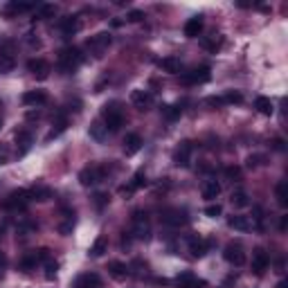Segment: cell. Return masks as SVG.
<instances>
[{
	"label": "cell",
	"mask_w": 288,
	"mask_h": 288,
	"mask_svg": "<svg viewBox=\"0 0 288 288\" xmlns=\"http://www.w3.org/2000/svg\"><path fill=\"white\" fill-rule=\"evenodd\" d=\"M81 63H83V54L79 47H63L59 52V70L63 72V75L77 72Z\"/></svg>",
	"instance_id": "cell-1"
},
{
	"label": "cell",
	"mask_w": 288,
	"mask_h": 288,
	"mask_svg": "<svg viewBox=\"0 0 288 288\" xmlns=\"http://www.w3.org/2000/svg\"><path fill=\"white\" fill-rule=\"evenodd\" d=\"M101 122H104V126H106L111 133L122 129L124 113H122V108H119V101H111V104H106V106L101 108Z\"/></svg>",
	"instance_id": "cell-2"
},
{
	"label": "cell",
	"mask_w": 288,
	"mask_h": 288,
	"mask_svg": "<svg viewBox=\"0 0 288 288\" xmlns=\"http://www.w3.org/2000/svg\"><path fill=\"white\" fill-rule=\"evenodd\" d=\"M16 68V41H0V75H9Z\"/></svg>",
	"instance_id": "cell-3"
},
{
	"label": "cell",
	"mask_w": 288,
	"mask_h": 288,
	"mask_svg": "<svg viewBox=\"0 0 288 288\" xmlns=\"http://www.w3.org/2000/svg\"><path fill=\"white\" fill-rule=\"evenodd\" d=\"M129 234L133 239H137V241H149V236H151V223H149V216L144 212H135L131 216Z\"/></svg>",
	"instance_id": "cell-4"
},
{
	"label": "cell",
	"mask_w": 288,
	"mask_h": 288,
	"mask_svg": "<svg viewBox=\"0 0 288 288\" xmlns=\"http://www.w3.org/2000/svg\"><path fill=\"white\" fill-rule=\"evenodd\" d=\"M111 43H113L111 32H99V34H95L93 38L86 43V50L93 54L95 59H101V57L106 54V50L111 47Z\"/></svg>",
	"instance_id": "cell-5"
},
{
	"label": "cell",
	"mask_w": 288,
	"mask_h": 288,
	"mask_svg": "<svg viewBox=\"0 0 288 288\" xmlns=\"http://www.w3.org/2000/svg\"><path fill=\"white\" fill-rule=\"evenodd\" d=\"M30 203H32L30 189H14V192H9V196L5 198L2 207H5V210H12V212H20V210H25Z\"/></svg>",
	"instance_id": "cell-6"
},
{
	"label": "cell",
	"mask_w": 288,
	"mask_h": 288,
	"mask_svg": "<svg viewBox=\"0 0 288 288\" xmlns=\"http://www.w3.org/2000/svg\"><path fill=\"white\" fill-rule=\"evenodd\" d=\"M108 173V167H99V165H90V167H83L79 171V182L83 187H93L97 182H101Z\"/></svg>",
	"instance_id": "cell-7"
},
{
	"label": "cell",
	"mask_w": 288,
	"mask_h": 288,
	"mask_svg": "<svg viewBox=\"0 0 288 288\" xmlns=\"http://www.w3.org/2000/svg\"><path fill=\"white\" fill-rule=\"evenodd\" d=\"M212 79V70L207 65H200V68H194L182 75V83L185 86H198V83H207Z\"/></svg>",
	"instance_id": "cell-8"
},
{
	"label": "cell",
	"mask_w": 288,
	"mask_h": 288,
	"mask_svg": "<svg viewBox=\"0 0 288 288\" xmlns=\"http://www.w3.org/2000/svg\"><path fill=\"white\" fill-rule=\"evenodd\" d=\"M192 153H194V142H180L176 149H173V165L176 167H189L192 162Z\"/></svg>",
	"instance_id": "cell-9"
},
{
	"label": "cell",
	"mask_w": 288,
	"mask_h": 288,
	"mask_svg": "<svg viewBox=\"0 0 288 288\" xmlns=\"http://www.w3.org/2000/svg\"><path fill=\"white\" fill-rule=\"evenodd\" d=\"M223 257L228 264L232 266H243L246 264V250H243L241 243H228L223 250Z\"/></svg>",
	"instance_id": "cell-10"
},
{
	"label": "cell",
	"mask_w": 288,
	"mask_h": 288,
	"mask_svg": "<svg viewBox=\"0 0 288 288\" xmlns=\"http://www.w3.org/2000/svg\"><path fill=\"white\" fill-rule=\"evenodd\" d=\"M187 221H189L187 212H185V210H178V207L167 210V212L162 214V223L169 225V228H180V225H185Z\"/></svg>",
	"instance_id": "cell-11"
},
{
	"label": "cell",
	"mask_w": 288,
	"mask_h": 288,
	"mask_svg": "<svg viewBox=\"0 0 288 288\" xmlns=\"http://www.w3.org/2000/svg\"><path fill=\"white\" fill-rule=\"evenodd\" d=\"M131 104H133L137 111H149V108L153 106V95L149 93V90L137 88L131 93Z\"/></svg>",
	"instance_id": "cell-12"
},
{
	"label": "cell",
	"mask_w": 288,
	"mask_h": 288,
	"mask_svg": "<svg viewBox=\"0 0 288 288\" xmlns=\"http://www.w3.org/2000/svg\"><path fill=\"white\" fill-rule=\"evenodd\" d=\"M268 266H270V257H268V252H266L264 248H257L252 252V270L254 275H264L266 270H268Z\"/></svg>",
	"instance_id": "cell-13"
},
{
	"label": "cell",
	"mask_w": 288,
	"mask_h": 288,
	"mask_svg": "<svg viewBox=\"0 0 288 288\" xmlns=\"http://www.w3.org/2000/svg\"><path fill=\"white\" fill-rule=\"evenodd\" d=\"M79 30H81V23H79V18L77 16H65L59 20V32L65 36V38L75 36Z\"/></svg>",
	"instance_id": "cell-14"
},
{
	"label": "cell",
	"mask_w": 288,
	"mask_h": 288,
	"mask_svg": "<svg viewBox=\"0 0 288 288\" xmlns=\"http://www.w3.org/2000/svg\"><path fill=\"white\" fill-rule=\"evenodd\" d=\"M75 288H101V277L97 272H83L75 279Z\"/></svg>",
	"instance_id": "cell-15"
},
{
	"label": "cell",
	"mask_w": 288,
	"mask_h": 288,
	"mask_svg": "<svg viewBox=\"0 0 288 288\" xmlns=\"http://www.w3.org/2000/svg\"><path fill=\"white\" fill-rule=\"evenodd\" d=\"M187 246H189V252H192V257H205L207 254V248H210V243L205 241V239H200L198 234H192L187 239Z\"/></svg>",
	"instance_id": "cell-16"
},
{
	"label": "cell",
	"mask_w": 288,
	"mask_h": 288,
	"mask_svg": "<svg viewBox=\"0 0 288 288\" xmlns=\"http://www.w3.org/2000/svg\"><path fill=\"white\" fill-rule=\"evenodd\" d=\"M27 72L36 77V79H47L50 75V63L45 59H30L27 61Z\"/></svg>",
	"instance_id": "cell-17"
},
{
	"label": "cell",
	"mask_w": 288,
	"mask_h": 288,
	"mask_svg": "<svg viewBox=\"0 0 288 288\" xmlns=\"http://www.w3.org/2000/svg\"><path fill=\"white\" fill-rule=\"evenodd\" d=\"M176 286L178 288H203L205 286V282L198 279L194 272H182V275L176 277Z\"/></svg>",
	"instance_id": "cell-18"
},
{
	"label": "cell",
	"mask_w": 288,
	"mask_h": 288,
	"mask_svg": "<svg viewBox=\"0 0 288 288\" xmlns=\"http://www.w3.org/2000/svg\"><path fill=\"white\" fill-rule=\"evenodd\" d=\"M23 104H27V106H43V104H47V93L45 90H27L23 95Z\"/></svg>",
	"instance_id": "cell-19"
},
{
	"label": "cell",
	"mask_w": 288,
	"mask_h": 288,
	"mask_svg": "<svg viewBox=\"0 0 288 288\" xmlns=\"http://www.w3.org/2000/svg\"><path fill=\"white\" fill-rule=\"evenodd\" d=\"M140 149H142V137L137 133H129L124 137V153L126 155H135Z\"/></svg>",
	"instance_id": "cell-20"
},
{
	"label": "cell",
	"mask_w": 288,
	"mask_h": 288,
	"mask_svg": "<svg viewBox=\"0 0 288 288\" xmlns=\"http://www.w3.org/2000/svg\"><path fill=\"white\" fill-rule=\"evenodd\" d=\"M200 32H203V16H194L185 23V36L187 38H196V36H200Z\"/></svg>",
	"instance_id": "cell-21"
},
{
	"label": "cell",
	"mask_w": 288,
	"mask_h": 288,
	"mask_svg": "<svg viewBox=\"0 0 288 288\" xmlns=\"http://www.w3.org/2000/svg\"><path fill=\"white\" fill-rule=\"evenodd\" d=\"M221 196V185L216 180H205L203 182V198L205 200H216Z\"/></svg>",
	"instance_id": "cell-22"
},
{
	"label": "cell",
	"mask_w": 288,
	"mask_h": 288,
	"mask_svg": "<svg viewBox=\"0 0 288 288\" xmlns=\"http://www.w3.org/2000/svg\"><path fill=\"white\" fill-rule=\"evenodd\" d=\"M30 198L38 200V203H45V200L52 198V189L47 187V185H36V187L30 189Z\"/></svg>",
	"instance_id": "cell-23"
},
{
	"label": "cell",
	"mask_w": 288,
	"mask_h": 288,
	"mask_svg": "<svg viewBox=\"0 0 288 288\" xmlns=\"http://www.w3.org/2000/svg\"><path fill=\"white\" fill-rule=\"evenodd\" d=\"M228 225L232 230H239V232H248V230H252V223H250V218L248 216H241V214H236V216H230L228 218Z\"/></svg>",
	"instance_id": "cell-24"
},
{
	"label": "cell",
	"mask_w": 288,
	"mask_h": 288,
	"mask_svg": "<svg viewBox=\"0 0 288 288\" xmlns=\"http://www.w3.org/2000/svg\"><path fill=\"white\" fill-rule=\"evenodd\" d=\"M108 272H111V277L117 279V282H122V279L129 277V268H126L122 261H108Z\"/></svg>",
	"instance_id": "cell-25"
},
{
	"label": "cell",
	"mask_w": 288,
	"mask_h": 288,
	"mask_svg": "<svg viewBox=\"0 0 288 288\" xmlns=\"http://www.w3.org/2000/svg\"><path fill=\"white\" fill-rule=\"evenodd\" d=\"M254 108H257V113L266 115V117H270L272 113H275V106H272V101L268 97H257L254 99Z\"/></svg>",
	"instance_id": "cell-26"
},
{
	"label": "cell",
	"mask_w": 288,
	"mask_h": 288,
	"mask_svg": "<svg viewBox=\"0 0 288 288\" xmlns=\"http://www.w3.org/2000/svg\"><path fill=\"white\" fill-rule=\"evenodd\" d=\"M90 137L97 142H104L108 137V129L104 126V122L101 119H97V122H93V126H90Z\"/></svg>",
	"instance_id": "cell-27"
},
{
	"label": "cell",
	"mask_w": 288,
	"mask_h": 288,
	"mask_svg": "<svg viewBox=\"0 0 288 288\" xmlns=\"http://www.w3.org/2000/svg\"><path fill=\"white\" fill-rule=\"evenodd\" d=\"M160 68L165 72H171V75H178L180 72V59L178 57H165V59H160Z\"/></svg>",
	"instance_id": "cell-28"
},
{
	"label": "cell",
	"mask_w": 288,
	"mask_h": 288,
	"mask_svg": "<svg viewBox=\"0 0 288 288\" xmlns=\"http://www.w3.org/2000/svg\"><path fill=\"white\" fill-rule=\"evenodd\" d=\"M65 129H68V117H65L63 113H61L59 117L54 119V129L50 131V133H47V140H52V137H59Z\"/></svg>",
	"instance_id": "cell-29"
},
{
	"label": "cell",
	"mask_w": 288,
	"mask_h": 288,
	"mask_svg": "<svg viewBox=\"0 0 288 288\" xmlns=\"http://www.w3.org/2000/svg\"><path fill=\"white\" fill-rule=\"evenodd\" d=\"M275 196H277V203L282 207L288 205V182L286 180H279L275 187Z\"/></svg>",
	"instance_id": "cell-30"
},
{
	"label": "cell",
	"mask_w": 288,
	"mask_h": 288,
	"mask_svg": "<svg viewBox=\"0 0 288 288\" xmlns=\"http://www.w3.org/2000/svg\"><path fill=\"white\" fill-rule=\"evenodd\" d=\"M106 250H108V239L106 236H97L93 248H90V257H101Z\"/></svg>",
	"instance_id": "cell-31"
},
{
	"label": "cell",
	"mask_w": 288,
	"mask_h": 288,
	"mask_svg": "<svg viewBox=\"0 0 288 288\" xmlns=\"http://www.w3.org/2000/svg\"><path fill=\"white\" fill-rule=\"evenodd\" d=\"M36 266H38V257H36V250H34V252H27L23 259H20V270H25V272L34 270Z\"/></svg>",
	"instance_id": "cell-32"
},
{
	"label": "cell",
	"mask_w": 288,
	"mask_h": 288,
	"mask_svg": "<svg viewBox=\"0 0 288 288\" xmlns=\"http://www.w3.org/2000/svg\"><path fill=\"white\" fill-rule=\"evenodd\" d=\"M203 47L205 50H210V52H216L218 47H221V43H223V36H218V34H212V36H205L203 38Z\"/></svg>",
	"instance_id": "cell-33"
},
{
	"label": "cell",
	"mask_w": 288,
	"mask_h": 288,
	"mask_svg": "<svg viewBox=\"0 0 288 288\" xmlns=\"http://www.w3.org/2000/svg\"><path fill=\"white\" fill-rule=\"evenodd\" d=\"M32 9H34V5H30V2H16V0L7 5V14H27Z\"/></svg>",
	"instance_id": "cell-34"
},
{
	"label": "cell",
	"mask_w": 288,
	"mask_h": 288,
	"mask_svg": "<svg viewBox=\"0 0 288 288\" xmlns=\"http://www.w3.org/2000/svg\"><path fill=\"white\" fill-rule=\"evenodd\" d=\"M160 113H162V117L169 119V122H173V119L180 117V106H173V104H165V106L160 108Z\"/></svg>",
	"instance_id": "cell-35"
},
{
	"label": "cell",
	"mask_w": 288,
	"mask_h": 288,
	"mask_svg": "<svg viewBox=\"0 0 288 288\" xmlns=\"http://www.w3.org/2000/svg\"><path fill=\"white\" fill-rule=\"evenodd\" d=\"M14 140H16V144H20L23 149H27V147L32 144V133H30L27 129H20V131H16Z\"/></svg>",
	"instance_id": "cell-36"
},
{
	"label": "cell",
	"mask_w": 288,
	"mask_h": 288,
	"mask_svg": "<svg viewBox=\"0 0 288 288\" xmlns=\"http://www.w3.org/2000/svg\"><path fill=\"white\" fill-rule=\"evenodd\" d=\"M129 187L135 192V189H142V187H147V173L144 171H135V176H133V180L129 182Z\"/></svg>",
	"instance_id": "cell-37"
},
{
	"label": "cell",
	"mask_w": 288,
	"mask_h": 288,
	"mask_svg": "<svg viewBox=\"0 0 288 288\" xmlns=\"http://www.w3.org/2000/svg\"><path fill=\"white\" fill-rule=\"evenodd\" d=\"M230 200H232V205H234V207H248V205H250V200H248V194L243 192V189L234 192Z\"/></svg>",
	"instance_id": "cell-38"
},
{
	"label": "cell",
	"mask_w": 288,
	"mask_h": 288,
	"mask_svg": "<svg viewBox=\"0 0 288 288\" xmlns=\"http://www.w3.org/2000/svg\"><path fill=\"white\" fill-rule=\"evenodd\" d=\"M57 14V5H38L36 7V16L38 18H52Z\"/></svg>",
	"instance_id": "cell-39"
},
{
	"label": "cell",
	"mask_w": 288,
	"mask_h": 288,
	"mask_svg": "<svg viewBox=\"0 0 288 288\" xmlns=\"http://www.w3.org/2000/svg\"><path fill=\"white\" fill-rule=\"evenodd\" d=\"M223 173H225V178L228 180H241V167H236V165H230V167H225L223 169Z\"/></svg>",
	"instance_id": "cell-40"
},
{
	"label": "cell",
	"mask_w": 288,
	"mask_h": 288,
	"mask_svg": "<svg viewBox=\"0 0 288 288\" xmlns=\"http://www.w3.org/2000/svg\"><path fill=\"white\" fill-rule=\"evenodd\" d=\"M223 101L225 104H243V95L239 90H230L223 95Z\"/></svg>",
	"instance_id": "cell-41"
},
{
	"label": "cell",
	"mask_w": 288,
	"mask_h": 288,
	"mask_svg": "<svg viewBox=\"0 0 288 288\" xmlns=\"http://www.w3.org/2000/svg\"><path fill=\"white\" fill-rule=\"evenodd\" d=\"M45 279H54L57 277V270H59V264L54 261V259H50V261H45Z\"/></svg>",
	"instance_id": "cell-42"
},
{
	"label": "cell",
	"mask_w": 288,
	"mask_h": 288,
	"mask_svg": "<svg viewBox=\"0 0 288 288\" xmlns=\"http://www.w3.org/2000/svg\"><path fill=\"white\" fill-rule=\"evenodd\" d=\"M72 228H75V218H65L63 223H59V234L63 236L72 234Z\"/></svg>",
	"instance_id": "cell-43"
},
{
	"label": "cell",
	"mask_w": 288,
	"mask_h": 288,
	"mask_svg": "<svg viewBox=\"0 0 288 288\" xmlns=\"http://www.w3.org/2000/svg\"><path fill=\"white\" fill-rule=\"evenodd\" d=\"M205 214L210 218H216V216H221V214H223V207L218 205V203H212V205H207L205 207Z\"/></svg>",
	"instance_id": "cell-44"
},
{
	"label": "cell",
	"mask_w": 288,
	"mask_h": 288,
	"mask_svg": "<svg viewBox=\"0 0 288 288\" xmlns=\"http://www.w3.org/2000/svg\"><path fill=\"white\" fill-rule=\"evenodd\" d=\"M16 230H18V232H20V234H27V232H32V230H36V223H32V221H20Z\"/></svg>",
	"instance_id": "cell-45"
},
{
	"label": "cell",
	"mask_w": 288,
	"mask_h": 288,
	"mask_svg": "<svg viewBox=\"0 0 288 288\" xmlns=\"http://www.w3.org/2000/svg\"><path fill=\"white\" fill-rule=\"evenodd\" d=\"M142 18H144V12H140V9H131L126 20H129V23H140Z\"/></svg>",
	"instance_id": "cell-46"
},
{
	"label": "cell",
	"mask_w": 288,
	"mask_h": 288,
	"mask_svg": "<svg viewBox=\"0 0 288 288\" xmlns=\"http://www.w3.org/2000/svg\"><path fill=\"white\" fill-rule=\"evenodd\" d=\"M36 257H38V264H45V261L52 259V254H50L47 248H38V250H36Z\"/></svg>",
	"instance_id": "cell-47"
},
{
	"label": "cell",
	"mask_w": 288,
	"mask_h": 288,
	"mask_svg": "<svg viewBox=\"0 0 288 288\" xmlns=\"http://www.w3.org/2000/svg\"><path fill=\"white\" fill-rule=\"evenodd\" d=\"M205 104H207V106H212V108H221V106H225L223 97H207Z\"/></svg>",
	"instance_id": "cell-48"
},
{
	"label": "cell",
	"mask_w": 288,
	"mask_h": 288,
	"mask_svg": "<svg viewBox=\"0 0 288 288\" xmlns=\"http://www.w3.org/2000/svg\"><path fill=\"white\" fill-rule=\"evenodd\" d=\"M7 162H9V147L0 144V165H7Z\"/></svg>",
	"instance_id": "cell-49"
},
{
	"label": "cell",
	"mask_w": 288,
	"mask_h": 288,
	"mask_svg": "<svg viewBox=\"0 0 288 288\" xmlns=\"http://www.w3.org/2000/svg\"><path fill=\"white\" fill-rule=\"evenodd\" d=\"M264 165V155H250L248 158V167H259Z\"/></svg>",
	"instance_id": "cell-50"
},
{
	"label": "cell",
	"mask_w": 288,
	"mask_h": 288,
	"mask_svg": "<svg viewBox=\"0 0 288 288\" xmlns=\"http://www.w3.org/2000/svg\"><path fill=\"white\" fill-rule=\"evenodd\" d=\"M95 203H97V207L101 210V207L108 203V196H106V194H97V196H95Z\"/></svg>",
	"instance_id": "cell-51"
},
{
	"label": "cell",
	"mask_w": 288,
	"mask_h": 288,
	"mask_svg": "<svg viewBox=\"0 0 288 288\" xmlns=\"http://www.w3.org/2000/svg\"><path fill=\"white\" fill-rule=\"evenodd\" d=\"M286 228H288V216H282L279 218V232H286Z\"/></svg>",
	"instance_id": "cell-52"
},
{
	"label": "cell",
	"mask_w": 288,
	"mask_h": 288,
	"mask_svg": "<svg viewBox=\"0 0 288 288\" xmlns=\"http://www.w3.org/2000/svg\"><path fill=\"white\" fill-rule=\"evenodd\" d=\"M131 239H133V236L124 232V236H122V248H131Z\"/></svg>",
	"instance_id": "cell-53"
},
{
	"label": "cell",
	"mask_w": 288,
	"mask_h": 288,
	"mask_svg": "<svg viewBox=\"0 0 288 288\" xmlns=\"http://www.w3.org/2000/svg\"><path fill=\"white\" fill-rule=\"evenodd\" d=\"M7 268V254L0 250V270H5Z\"/></svg>",
	"instance_id": "cell-54"
},
{
	"label": "cell",
	"mask_w": 288,
	"mask_h": 288,
	"mask_svg": "<svg viewBox=\"0 0 288 288\" xmlns=\"http://www.w3.org/2000/svg\"><path fill=\"white\" fill-rule=\"evenodd\" d=\"M38 117H41V113H38V111H30V113H27V119H38Z\"/></svg>",
	"instance_id": "cell-55"
},
{
	"label": "cell",
	"mask_w": 288,
	"mask_h": 288,
	"mask_svg": "<svg viewBox=\"0 0 288 288\" xmlns=\"http://www.w3.org/2000/svg\"><path fill=\"white\" fill-rule=\"evenodd\" d=\"M275 149H277V151H284V142H282V140H277V142H275Z\"/></svg>",
	"instance_id": "cell-56"
},
{
	"label": "cell",
	"mask_w": 288,
	"mask_h": 288,
	"mask_svg": "<svg viewBox=\"0 0 288 288\" xmlns=\"http://www.w3.org/2000/svg\"><path fill=\"white\" fill-rule=\"evenodd\" d=\"M277 288H288V282H286V279H282V282L277 284Z\"/></svg>",
	"instance_id": "cell-57"
},
{
	"label": "cell",
	"mask_w": 288,
	"mask_h": 288,
	"mask_svg": "<svg viewBox=\"0 0 288 288\" xmlns=\"http://www.w3.org/2000/svg\"><path fill=\"white\" fill-rule=\"evenodd\" d=\"M2 232H5V230H2V228H0V239H2Z\"/></svg>",
	"instance_id": "cell-58"
},
{
	"label": "cell",
	"mask_w": 288,
	"mask_h": 288,
	"mask_svg": "<svg viewBox=\"0 0 288 288\" xmlns=\"http://www.w3.org/2000/svg\"><path fill=\"white\" fill-rule=\"evenodd\" d=\"M2 275H5V270H0V279H2Z\"/></svg>",
	"instance_id": "cell-59"
},
{
	"label": "cell",
	"mask_w": 288,
	"mask_h": 288,
	"mask_svg": "<svg viewBox=\"0 0 288 288\" xmlns=\"http://www.w3.org/2000/svg\"><path fill=\"white\" fill-rule=\"evenodd\" d=\"M0 126H2V119H0Z\"/></svg>",
	"instance_id": "cell-60"
}]
</instances>
